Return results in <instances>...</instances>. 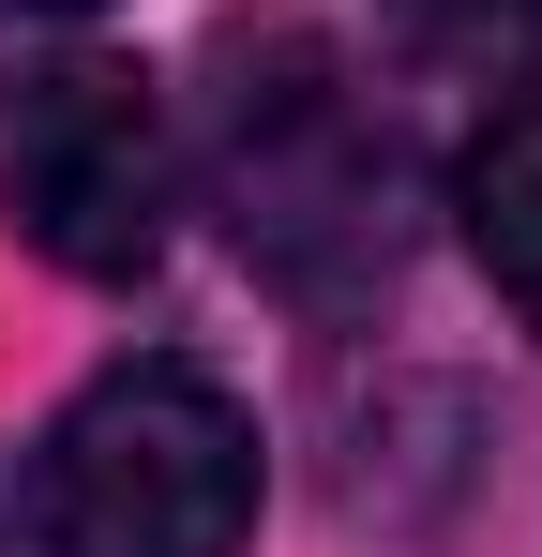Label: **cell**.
Listing matches in <instances>:
<instances>
[{
  "label": "cell",
  "mask_w": 542,
  "mask_h": 557,
  "mask_svg": "<svg viewBox=\"0 0 542 557\" xmlns=\"http://www.w3.org/2000/svg\"><path fill=\"white\" fill-rule=\"evenodd\" d=\"M196 166H211L226 242L286 301L361 317L407 272V151L317 15H226L196 46Z\"/></svg>",
  "instance_id": "obj_1"
},
{
  "label": "cell",
  "mask_w": 542,
  "mask_h": 557,
  "mask_svg": "<svg viewBox=\"0 0 542 557\" xmlns=\"http://www.w3.org/2000/svg\"><path fill=\"white\" fill-rule=\"evenodd\" d=\"M46 557H242L257 543V422L211 362H106L30 453Z\"/></svg>",
  "instance_id": "obj_2"
},
{
  "label": "cell",
  "mask_w": 542,
  "mask_h": 557,
  "mask_svg": "<svg viewBox=\"0 0 542 557\" xmlns=\"http://www.w3.org/2000/svg\"><path fill=\"white\" fill-rule=\"evenodd\" d=\"M181 211V136L136 61H46L0 106V226L76 286H136Z\"/></svg>",
  "instance_id": "obj_3"
},
{
  "label": "cell",
  "mask_w": 542,
  "mask_h": 557,
  "mask_svg": "<svg viewBox=\"0 0 542 557\" xmlns=\"http://www.w3.org/2000/svg\"><path fill=\"white\" fill-rule=\"evenodd\" d=\"M452 226H467L482 286L542 332V106H497V121L452 151Z\"/></svg>",
  "instance_id": "obj_4"
},
{
  "label": "cell",
  "mask_w": 542,
  "mask_h": 557,
  "mask_svg": "<svg viewBox=\"0 0 542 557\" xmlns=\"http://www.w3.org/2000/svg\"><path fill=\"white\" fill-rule=\"evenodd\" d=\"M392 30H407L422 61H452V76H513V61H542V0H392Z\"/></svg>",
  "instance_id": "obj_5"
},
{
  "label": "cell",
  "mask_w": 542,
  "mask_h": 557,
  "mask_svg": "<svg viewBox=\"0 0 542 557\" xmlns=\"http://www.w3.org/2000/svg\"><path fill=\"white\" fill-rule=\"evenodd\" d=\"M0 15H90V0H0Z\"/></svg>",
  "instance_id": "obj_6"
}]
</instances>
